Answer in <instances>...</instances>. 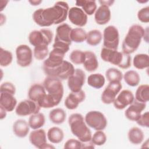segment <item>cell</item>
Wrapping results in <instances>:
<instances>
[{"label":"cell","instance_id":"cell-32","mask_svg":"<svg viewBox=\"0 0 149 149\" xmlns=\"http://www.w3.org/2000/svg\"><path fill=\"white\" fill-rule=\"evenodd\" d=\"M133 64L137 69H144L149 66V57L146 54H139L134 56L133 60Z\"/></svg>","mask_w":149,"mask_h":149},{"label":"cell","instance_id":"cell-23","mask_svg":"<svg viewBox=\"0 0 149 149\" xmlns=\"http://www.w3.org/2000/svg\"><path fill=\"white\" fill-rule=\"evenodd\" d=\"M85 52V60L83 63L85 70L88 72L95 71L98 68V62L95 54L90 51H86Z\"/></svg>","mask_w":149,"mask_h":149},{"label":"cell","instance_id":"cell-36","mask_svg":"<svg viewBox=\"0 0 149 149\" xmlns=\"http://www.w3.org/2000/svg\"><path fill=\"white\" fill-rule=\"evenodd\" d=\"M37 104L41 108H51L59 104L55 99L49 94H45L41 97L38 100Z\"/></svg>","mask_w":149,"mask_h":149},{"label":"cell","instance_id":"cell-1","mask_svg":"<svg viewBox=\"0 0 149 149\" xmlns=\"http://www.w3.org/2000/svg\"><path fill=\"white\" fill-rule=\"evenodd\" d=\"M69 8L67 2L58 1L52 7L40 8L33 13L34 22L40 27H49L66 20Z\"/></svg>","mask_w":149,"mask_h":149},{"label":"cell","instance_id":"cell-41","mask_svg":"<svg viewBox=\"0 0 149 149\" xmlns=\"http://www.w3.org/2000/svg\"><path fill=\"white\" fill-rule=\"evenodd\" d=\"M91 144L95 146H101L104 144L107 141V136L102 130H97L91 136Z\"/></svg>","mask_w":149,"mask_h":149},{"label":"cell","instance_id":"cell-7","mask_svg":"<svg viewBox=\"0 0 149 149\" xmlns=\"http://www.w3.org/2000/svg\"><path fill=\"white\" fill-rule=\"evenodd\" d=\"M53 33L51 30L42 29L40 30H33L29 35V41L34 47L40 45H47L52 42Z\"/></svg>","mask_w":149,"mask_h":149},{"label":"cell","instance_id":"cell-34","mask_svg":"<svg viewBox=\"0 0 149 149\" xmlns=\"http://www.w3.org/2000/svg\"><path fill=\"white\" fill-rule=\"evenodd\" d=\"M125 83L129 86H137L140 81V77L139 73L134 70H128L126 72L123 76Z\"/></svg>","mask_w":149,"mask_h":149},{"label":"cell","instance_id":"cell-9","mask_svg":"<svg viewBox=\"0 0 149 149\" xmlns=\"http://www.w3.org/2000/svg\"><path fill=\"white\" fill-rule=\"evenodd\" d=\"M119 42V34L118 29L112 25L105 28L103 32V47L117 50Z\"/></svg>","mask_w":149,"mask_h":149},{"label":"cell","instance_id":"cell-43","mask_svg":"<svg viewBox=\"0 0 149 149\" xmlns=\"http://www.w3.org/2000/svg\"><path fill=\"white\" fill-rule=\"evenodd\" d=\"M63 148L68 149H79L84 148V145L79 140L70 139L65 142Z\"/></svg>","mask_w":149,"mask_h":149},{"label":"cell","instance_id":"cell-16","mask_svg":"<svg viewBox=\"0 0 149 149\" xmlns=\"http://www.w3.org/2000/svg\"><path fill=\"white\" fill-rule=\"evenodd\" d=\"M68 16L72 24L79 27L84 26L87 23V15L82 9L77 6L72 7L69 9Z\"/></svg>","mask_w":149,"mask_h":149},{"label":"cell","instance_id":"cell-3","mask_svg":"<svg viewBox=\"0 0 149 149\" xmlns=\"http://www.w3.org/2000/svg\"><path fill=\"white\" fill-rule=\"evenodd\" d=\"M68 123L71 132L78 140L83 143L90 141L91 132L81 114L74 113L70 115L68 118Z\"/></svg>","mask_w":149,"mask_h":149},{"label":"cell","instance_id":"cell-14","mask_svg":"<svg viewBox=\"0 0 149 149\" xmlns=\"http://www.w3.org/2000/svg\"><path fill=\"white\" fill-rule=\"evenodd\" d=\"M30 143L37 148H55V147L47 143V135L45 130L42 129H35L29 135Z\"/></svg>","mask_w":149,"mask_h":149},{"label":"cell","instance_id":"cell-38","mask_svg":"<svg viewBox=\"0 0 149 149\" xmlns=\"http://www.w3.org/2000/svg\"><path fill=\"white\" fill-rule=\"evenodd\" d=\"M105 76L109 82H120L123 78V74L119 69L114 68H111L107 69L105 72Z\"/></svg>","mask_w":149,"mask_h":149},{"label":"cell","instance_id":"cell-8","mask_svg":"<svg viewBox=\"0 0 149 149\" xmlns=\"http://www.w3.org/2000/svg\"><path fill=\"white\" fill-rule=\"evenodd\" d=\"M84 120L89 127L95 130H103L107 126V119L105 115L98 111H91L85 116Z\"/></svg>","mask_w":149,"mask_h":149},{"label":"cell","instance_id":"cell-35","mask_svg":"<svg viewBox=\"0 0 149 149\" xmlns=\"http://www.w3.org/2000/svg\"><path fill=\"white\" fill-rule=\"evenodd\" d=\"M102 38L101 32L99 30L94 29L90 30L87 33L86 42L91 46H96L98 45Z\"/></svg>","mask_w":149,"mask_h":149},{"label":"cell","instance_id":"cell-18","mask_svg":"<svg viewBox=\"0 0 149 149\" xmlns=\"http://www.w3.org/2000/svg\"><path fill=\"white\" fill-rule=\"evenodd\" d=\"M146 107V104L140 102L136 100L129 105L125 112L126 118L131 121H137L141 115V112Z\"/></svg>","mask_w":149,"mask_h":149},{"label":"cell","instance_id":"cell-10","mask_svg":"<svg viewBox=\"0 0 149 149\" xmlns=\"http://www.w3.org/2000/svg\"><path fill=\"white\" fill-rule=\"evenodd\" d=\"M16 56L17 63L21 67H27L32 62L33 52L27 45H18L16 48Z\"/></svg>","mask_w":149,"mask_h":149},{"label":"cell","instance_id":"cell-26","mask_svg":"<svg viewBox=\"0 0 149 149\" xmlns=\"http://www.w3.org/2000/svg\"><path fill=\"white\" fill-rule=\"evenodd\" d=\"M48 140L52 143L58 144L61 143L64 137L63 130L58 127H52L47 132Z\"/></svg>","mask_w":149,"mask_h":149},{"label":"cell","instance_id":"cell-27","mask_svg":"<svg viewBox=\"0 0 149 149\" xmlns=\"http://www.w3.org/2000/svg\"><path fill=\"white\" fill-rule=\"evenodd\" d=\"M127 137L129 141L135 145L140 144L144 140L143 132L137 127H132L128 132Z\"/></svg>","mask_w":149,"mask_h":149},{"label":"cell","instance_id":"cell-37","mask_svg":"<svg viewBox=\"0 0 149 149\" xmlns=\"http://www.w3.org/2000/svg\"><path fill=\"white\" fill-rule=\"evenodd\" d=\"M87 33L81 27L72 29L70 33V39L72 41L76 43H81L86 40Z\"/></svg>","mask_w":149,"mask_h":149},{"label":"cell","instance_id":"cell-15","mask_svg":"<svg viewBox=\"0 0 149 149\" xmlns=\"http://www.w3.org/2000/svg\"><path fill=\"white\" fill-rule=\"evenodd\" d=\"M86 74L81 69H76L73 73L68 79V86L72 92H78L81 90L85 83Z\"/></svg>","mask_w":149,"mask_h":149},{"label":"cell","instance_id":"cell-21","mask_svg":"<svg viewBox=\"0 0 149 149\" xmlns=\"http://www.w3.org/2000/svg\"><path fill=\"white\" fill-rule=\"evenodd\" d=\"M0 93V107L7 112H12L16 107L17 104V100L14 97L15 94L8 92Z\"/></svg>","mask_w":149,"mask_h":149},{"label":"cell","instance_id":"cell-45","mask_svg":"<svg viewBox=\"0 0 149 149\" xmlns=\"http://www.w3.org/2000/svg\"><path fill=\"white\" fill-rule=\"evenodd\" d=\"M2 92H8L15 94L16 87L11 82L6 81L2 83L0 86V93Z\"/></svg>","mask_w":149,"mask_h":149},{"label":"cell","instance_id":"cell-40","mask_svg":"<svg viewBox=\"0 0 149 149\" xmlns=\"http://www.w3.org/2000/svg\"><path fill=\"white\" fill-rule=\"evenodd\" d=\"M85 52L79 49L73 50L69 55L70 61L76 65L83 64L85 60Z\"/></svg>","mask_w":149,"mask_h":149},{"label":"cell","instance_id":"cell-19","mask_svg":"<svg viewBox=\"0 0 149 149\" xmlns=\"http://www.w3.org/2000/svg\"><path fill=\"white\" fill-rule=\"evenodd\" d=\"M85 98L86 94L82 90L78 92H71L66 98L64 104L67 109L73 110L76 109Z\"/></svg>","mask_w":149,"mask_h":149},{"label":"cell","instance_id":"cell-42","mask_svg":"<svg viewBox=\"0 0 149 149\" xmlns=\"http://www.w3.org/2000/svg\"><path fill=\"white\" fill-rule=\"evenodd\" d=\"M49 53L48 48L47 45L35 47L34 48V56L37 60L44 59Z\"/></svg>","mask_w":149,"mask_h":149},{"label":"cell","instance_id":"cell-5","mask_svg":"<svg viewBox=\"0 0 149 149\" xmlns=\"http://www.w3.org/2000/svg\"><path fill=\"white\" fill-rule=\"evenodd\" d=\"M42 85L48 94L51 95L59 104L62 99L64 92L61 80L55 77L47 76L43 81Z\"/></svg>","mask_w":149,"mask_h":149},{"label":"cell","instance_id":"cell-28","mask_svg":"<svg viewBox=\"0 0 149 149\" xmlns=\"http://www.w3.org/2000/svg\"><path fill=\"white\" fill-rule=\"evenodd\" d=\"M66 118V112L63 109L59 108L53 109L49 113V120L52 123L56 125H60L63 123Z\"/></svg>","mask_w":149,"mask_h":149},{"label":"cell","instance_id":"cell-33","mask_svg":"<svg viewBox=\"0 0 149 149\" xmlns=\"http://www.w3.org/2000/svg\"><path fill=\"white\" fill-rule=\"evenodd\" d=\"M135 100L139 102L146 103L149 100V86L148 84L140 85L136 90Z\"/></svg>","mask_w":149,"mask_h":149},{"label":"cell","instance_id":"cell-48","mask_svg":"<svg viewBox=\"0 0 149 149\" xmlns=\"http://www.w3.org/2000/svg\"><path fill=\"white\" fill-rule=\"evenodd\" d=\"M0 119L2 120L6 117L7 111L4 108L0 107Z\"/></svg>","mask_w":149,"mask_h":149},{"label":"cell","instance_id":"cell-12","mask_svg":"<svg viewBox=\"0 0 149 149\" xmlns=\"http://www.w3.org/2000/svg\"><path fill=\"white\" fill-rule=\"evenodd\" d=\"M66 52L61 48H53L49 53L48 58L45 59L42 65V69H52L60 65L64 61Z\"/></svg>","mask_w":149,"mask_h":149},{"label":"cell","instance_id":"cell-44","mask_svg":"<svg viewBox=\"0 0 149 149\" xmlns=\"http://www.w3.org/2000/svg\"><path fill=\"white\" fill-rule=\"evenodd\" d=\"M138 19L143 23L149 22V6H146L140 9L137 12Z\"/></svg>","mask_w":149,"mask_h":149},{"label":"cell","instance_id":"cell-6","mask_svg":"<svg viewBox=\"0 0 149 149\" xmlns=\"http://www.w3.org/2000/svg\"><path fill=\"white\" fill-rule=\"evenodd\" d=\"M43 71L47 76L55 77L61 80H64L73 73L74 68L70 62L64 60L60 65L52 69H44Z\"/></svg>","mask_w":149,"mask_h":149},{"label":"cell","instance_id":"cell-11","mask_svg":"<svg viewBox=\"0 0 149 149\" xmlns=\"http://www.w3.org/2000/svg\"><path fill=\"white\" fill-rule=\"evenodd\" d=\"M40 108L36 102L30 99L24 100L16 106L15 112L18 116H26L38 113Z\"/></svg>","mask_w":149,"mask_h":149},{"label":"cell","instance_id":"cell-49","mask_svg":"<svg viewBox=\"0 0 149 149\" xmlns=\"http://www.w3.org/2000/svg\"><path fill=\"white\" fill-rule=\"evenodd\" d=\"M29 2L33 6H37L40 5L41 2L42 1H36V0H33V1H29Z\"/></svg>","mask_w":149,"mask_h":149},{"label":"cell","instance_id":"cell-2","mask_svg":"<svg viewBox=\"0 0 149 149\" xmlns=\"http://www.w3.org/2000/svg\"><path fill=\"white\" fill-rule=\"evenodd\" d=\"M145 33V29L139 24L131 26L122 44V50L125 54L130 55L139 48L142 38Z\"/></svg>","mask_w":149,"mask_h":149},{"label":"cell","instance_id":"cell-20","mask_svg":"<svg viewBox=\"0 0 149 149\" xmlns=\"http://www.w3.org/2000/svg\"><path fill=\"white\" fill-rule=\"evenodd\" d=\"M72 29V27L66 23L61 24L56 27L54 41H59L70 45L72 44L70 39Z\"/></svg>","mask_w":149,"mask_h":149},{"label":"cell","instance_id":"cell-29","mask_svg":"<svg viewBox=\"0 0 149 149\" xmlns=\"http://www.w3.org/2000/svg\"><path fill=\"white\" fill-rule=\"evenodd\" d=\"M45 122V116L42 113L38 112L31 115L29 118L28 123L32 129H38L42 127Z\"/></svg>","mask_w":149,"mask_h":149},{"label":"cell","instance_id":"cell-39","mask_svg":"<svg viewBox=\"0 0 149 149\" xmlns=\"http://www.w3.org/2000/svg\"><path fill=\"white\" fill-rule=\"evenodd\" d=\"M13 55L10 51L5 49L1 47L0 48V65L2 67L9 66L12 62Z\"/></svg>","mask_w":149,"mask_h":149},{"label":"cell","instance_id":"cell-22","mask_svg":"<svg viewBox=\"0 0 149 149\" xmlns=\"http://www.w3.org/2000/svg\"><path fill=\"white\" fill-rule=\"evenodd\" d=\"M111 13L108 6L102 5L97 9L95 12L94 19L97 24L104 25L111 20Z\"/></svg>","mask_w":149,"mask_h":149},{"label":"cell","instance_id":"cell-24","mask_svg":"<svg viewBox=\"0 0 149 149\" xmlns=\"http://www.w3.org/2000/svg\"><path fill=\"white\" fill-rule=\"evenodd\" d=\"M30 126L29 123L23 119H20L16 120L13 125V132L16 136L24 138L29 132Z\"/></svg>","mask_w":149,"mask_h":149},{"label":"cell","instance_id":"cell-4","mask_svg":"<svg viewBox=\"0 0 149 149\" xmlns=\"http://www.w3.org/2000/svg\"><path fill=\"white\" fill-rule=\"evenodd\" d=\"M100 56L104 62H109L120 68L126 69L131 66V56L123 52L102 47Z\"/></svg>","mask_w":149,"mask_h":149},{"label":"cell","instance_id":"cell-47","mask_svg":"<svg viewBox=\"0 0 149 149\" xmlns=\"http://www.w3.org/2000/svg\"><path fill=\"white\" fill-rule=\"evenodd\" d=\"M99 2L101 3V5H104L109 7L111 5H112V4L114 2V1H100Z\"/></svg>","mask_w":149,"mask_h":149},{"label":"cell","instance_id":"cell-17","mask_svg":"<svg viewBox=\"0 0 149 149\" xmlns=\"http://www.w3.org/2000/svg\"><path fill=\"white\" fill-rule=\"evenodd\" d=\"M134 100L133 93L129 90H123L115 98L113 102L114 107L119 110L125 109L127 106L131 104Z\"/></svg>","mask_w":149,"mask_h":149},{"label":"cell","instance_id":"cell-46","mask_svg":"<svg viewBox=\"0 0 149 149\" xmlns=\"http://www.w3.org/2000/svg\"><path fill=\"white\" fill-rule=\"evenodd\" d=\"M137 123L142 127H149V113L148 111L141 114L139 119L136 121Z\"/></svg>","mask_w":149,"mask_h":149},{"label":"cell","instance_id":"cell-25","mask_svg":"<svg viewBox=\"0 0 149 149\" xmlns=\"http://www.w3.org/2000/svg\"><path fill=\"white\" fill-rule=\"evenodd\" d=\"M45 89L43 85L40 84H34L30 87L28 91V97L37 103L38 100L46 94Z\"/></svg>","mask_w":149,"mask_h":149},{"label":"cell","instance_id":"cell-31","mask_svg":"<svg viewBox=\"0 0 149 149\" xmlns=\"http://www.w3.org/2000/svg\"><path fill=\"white\" fill-rule=\"evenodd\" d=\"M105 82L104 76L101 73H94L88 76L87 78V84L96 89L102 88Z\"/></svg>","mask_w":149,"mask_h":149},{"label":"cell","instance_id":"cell-13","mask_svg":"<svg viewBox=\"0 0 149 149\" xmlns=\"http://www.w3.org/2000/svg\"><path fill=\"white\" fill-rule=\"evenodd\" d=\"M122 84L119 81L109 82L101 94V99L105 104H110L113 103L116 96L120 91Z\"/></svg>","mask_w":149,"mask_h":149},{"label":"cell","instance_id":"cell-30","mask_svg":"<svg viewBox=\"0 0 149 149\" xmlns=\"http://www.w3.org/2000/svg\"><path fill=\"white\" fill-rule=\"evenodd\" d=\"M76 5L81 7L87 15H92L97 10V4L95 1L79 0L76 1Z\"/></svg>","mask_w":149,"mask_h":149}]
</instances>
